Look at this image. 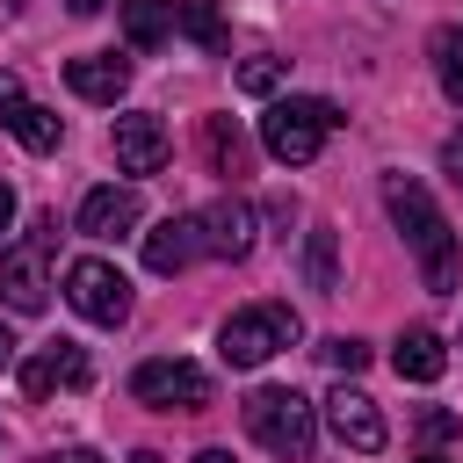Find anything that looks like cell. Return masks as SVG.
Returning a JSON list of instances; mask_svg holds the SVG:
<instances>
[{
    "label": "cell",
    "mask_w": 463,
    "mask_h": 463,
    "mask_svg": "<svg viewBox=\"0 0 463 463\" xmlns=\"http://www.w3.org/2000/svg\"><path fill=\"white\" fill-rule=\"evenodd\" d=\"M383 203H391V224L405 232V253L420 260V282H427L434 297H456L463 260H456V232H449L441 203H434L412 174H383Z\"/></svg>",
    "instance_id": "1"
},
{
    "label": "cell",
    "mask_w": 463,
    "mask_h": 463,
    "mask_svg": "<svg viewBox=\"0 0 463 463\" xmlns=\"http://www.w3.org/2000/svg\"><path fill=\"white\" fill-rule=\"evenodd\" d=\"M340 123H347V116H340L326 94H275L268 116H260V145H268V159L304 166V159H318V145H326Z\"/></svg>",
    "instance_id": "2"
},
{
    "label": "cell",
    "mask_w": 463,
    "mask_h": 463,
    "mask_svg": "<svg viewBox=\"0 0 463 463\" xmlns=\"http://www.w3.org/2000/svg\"><path fill=\"white\" fill-rule=\"evenodd\" d=\"M246 434H253L268 456H282V463H304V456H311V441H318V405H311L304 391L260 383V391L246 398Z\"/></svg>",
    "instance_id": "3"
},
{
    "label": "cell",
    "mask_w": 463,
    "mask_h": 463,
    "mask_svg": "<svg viewBox=\"0 0 463 463\" xmlns=\"http://www.w3.org/2000/svg\"><path fill=\"white\" fill-rule=\"evenodd\" d=\"M297 311L289 304H246V311H232L224 326H217V362L224 369H260L268 354H282V347H297Z\"/></svg>",
    "instance_id": "4"
},
{
    "label": "cell",
    "mask_w": 463,
    "mask_h": 463,
    "mask_svg": "<svg viewBox=\"0 0 463 463\" xmlns=\"http://www.w3.org/2000/svg\"><path fill=\"white\" fill-rule=\"evenodd\" d=\"M51 232H58V217H36L14 246H0V304L22 318L51 304Z\"/></svg>",
    "instance_id": "5"
},
{
    "label": "cell",
    "mask_w": 463,
    "mask_h": 463,
    "mask_svg": "<svg viewBox=\"0 0 463 463\" xmlns=\"http://www.w3.org/2000/svg\"><path fill=\"white\" fill-rule=\"evenodd\" d=\"M130 398L152 405V412H203L210 405V376L195 362H181V354H152V362L130 369Z\"/></svg>",
    "instance_id": "6"
},
{
    "label": "cell",
    "mask_w": 463,
    "mask_h": 463,
    "mask_svg": "<svg viewBox=\"0 0 463 463\" xmlns=\"http://www.w3.org/2000/svg\"><path fill=\"white\" fill-rule=\"evenodd\" d=\"M65 304L87 318V326H123L130 318V282H123V268H109V260H72L65 268Z\"/></svg>",
    "instance_id": "7"
},
{
    "label": "cell",
    "mask_w": 463,
    "mask_h": 463,
    "mask_svg": "<svg viewBox=\"0 0 463 463\" xmlns=\"http://www.w3.org/2000/svg\"><path fill=\"white\" fill-rule=\"evenodd\" d=\"M318 412H326L333 441H340V449H354V456H376V449L391 441V434H383V412H376V398H369V391H354L347 376L326 391V405H318Z\"/></svg>",
    "instance_id": "8"
},
{
    "label": "cell",
    "mask_w": 463,
    "mask_h": 463,
    "mask_svg": "<svg viewBox=\"0 0 463 463\" xmlns=\"http://www.w3.org/2000/svg\"><path fill=\"white\" fill-rule=\"evenodd\" d=\"M87 383H94V362H87V347H80V340H51V347H36V354L22 362V391H29V398L87 391Z\"/></svg>",
    "instance_id": "9"
},
{
    "label": "cell",
    "mask_w": 463,
    "mask_h": 463,
    "mask_svg": "<svg viewBox=\"0 0 463 463\" xmlns=\"http://www.w3.org/2000/svg\"><path fill=\"white\" fill-rule=\"evenodd\" d=\"M137 217H145V203H137L130 181H101V188H87V203H80V232H87V239H130Z\"/></svg>",
    "instance_id": "10"
},
{
    "label": "cell",
    "mask_w": 463,
    "mask_h": 463,
    "mask_svg": "<svg viewBox=\"0 0 463 463\" xmlns=\"http://www.w3.org/2000/svg\"><path fill=\"white\" fill-rule=\"evenodd\" d=\"M195 224H203V253H217V260L253 253V203L246 195H217L210 210H195Z\"/></svg>",
    "instance_id": "11"
},
{
    "label": "cell",
    "mask_w": 463,
    "mask_h": 463,
    "mask_svg": "<svg viewBox=\"0 0 463 463\" xmlns=\"http://www.w3.org/2000/svg\"><path fill=\"white\" fill-rule=\"evenodd\" d=\"M109 145H116V166H123V174H159L166 152H174L166 123L145 116V109H137V116H116V137H109Z\"/></svg>",
    "instance_id": "12"
},
{
    "label": "cell",
    "mask_w": 463,
    "mask_h": 463,
    "mask_svg": "<svg viewBox=\"0 0 463 463\" xmlns=\"http://www.w3.org/2000/svg\"><path fill=\"white\" fill-rule=\"evenodd\" d=\"M65 87H72L80 101H123V87H130V58H116V51L65 58Z\"/></svg>",
    "instance_id": "13"
},
{
    "label": "cell",
    "mask_w": 463,
    "mask_h": 463,
    "mask_svg": "<svg viewBox=\"0 0 463 463\" xmlns=\"http://www.w3.org/2000/svg\"><path fill=\"white\" fill-rule=\"evenodd\" d=\"M195 253H203V224H195V217H159V224L145 232V268H152V275H181Z\"/></svg>",
    "instance_id": "14"
},
{
    "label": "cell",
    "mask_w": 463,
    "mask_h": 463,
    "mask_svg": "<svg viewBox=\"0 0 463 463\" xmlns=\"http://www.w3.org/2000/svg\"><path fill=\"white\" fill-rule=\"evenodd\" d=\"M391 369H398L405 383H441V369H449L441 333H434V326H405V333H398V347H391Z\"/></svg>",
    "instance_id": "15"
},
{
    "label": "cell",
    "mask_w": 463,
    "mask_h": 463,
    "mask_svg": "<svg viewBox=\"0 0 463 463\" xmlns=\"http://www.w3.org/2000/svg\"><path fill=\"white\" fill-rule=\"evenodd\" d=\"M116 14H123L130 51H159L174 36V0H116Z\"/></svg>",
    "instance_id": "16"
},
{
    "label": "cell",
    "mask_w": 463,
    "mask_h": 463,
    "mask_svg": "<svg viewBox=\"0 0 463 463\" xmlns=\"http://www.w3.org/2000/svg\"><path fill=\"white\" fill-rule=\"evenodd\" d=\"M174 29H181L188 43H203V51H224V43H232V29H224L217 0H174Z\"/></svg>",
    "instance_id": "17"
},
{
    "label": "cell",
    "mask_w": 463,
    "mask_h": 463,
    "mask_svg": "<svg viewBox=\"0 0 463 463\" xmlns=\"http://www.w3.org/2000/svg\"><path fill=\"white\" fill-rule=\"evenodd\" d=\"M427 51H434V80H441V94L463 109V29H449V22H441V29L427 36Z\"/></svg>",
    "instance_id": "18"
},
{
    "label": "cell",
    "mask_w": 463,
    "mask_h": 463,
    "mask_svg": "<svg viewBox=\"0 0 463 463\" xmlns=\"http://www.w3.org/2000/svg\"><path fill=\"white\" fill-rule=\"evenodd\" d=\"M7 130H14V137H22L29 152H58V137H65V123H58V116L43 109V101H22V109L7 116Z\"/></svg>",
    "instance_id": "19"
},
{
    "label": "cell",
    "mask_w": 463,
    "mask_h": 463,
    "mask_svg": "<svg viewBox=\"0 0 463 463\" xmlns=\"http://www.w3.org/2000/svg\"><path fill=\"white\" fill-rule=\"evenodd\" d=\"M203 145H210V166L217 174H246V137L232 116H203Z\"/></svg>",
    "instance_id": "20"
},
{
    "label": "cell",
    "mask_w": 463,
    "mask_h": 463,
    "mask_svg": "<svg viewBox=\"0 0 463 463\" xmlns=\"http://www.w3.org/2000/svg\"><path fill=\"white\" fill-rule=\"evenodd\" d=\"M304 282H311L318 297H333V289H340V268H333V232H326V224H311V232H304Z\"/></svg>",
    "instance_id": "21"
},
{
    "label": "cell",
    "mask_w": 463,
    "mask_h": 463,
    "mask_svg": "<svg viewBox=\"0 0 463 463\" xmlns=\"http://www.w3.org/2000/svg\"><path fill=\"white\" fill-rule=\"evenodd\" d=\"M275 87H282V65H275V58H246V65H239V94L275 101Z\"/></svg>",
    "instance_id": "22"
},
{
    "label": "cell",
    "mask_w": 463,
    "mask_h": 463,
    "mask_svg": "<svg viewBox=\"0 0 463 463\" xmlns=\"http://www.w3.org/2000/svg\"><path fill=\"white\" fill-rule=\"evenodd\" d=\"M318 354H326V362H333L340 376H354V369L369 362V347H362V340H347V333H333V340H318Z\"/></svg>",
    "instance_id": "23"
},
{
    "label": "cell",
    "mask_w": 463,
    "mask_h": 463,
    "mask_svg": "<svg viewBox=\"0 0 463 463\" xmlns=\"http://www.w3.org/2000/svg\"><path fill=\"white\" fill-rule=\"evenodd\" d=\"M456 427H463V420H456V412H441V405H434V412H420V434H427V441H449Z\"/></svg>",
    "instance_id": "24"
},
{
    "label": "cell",
    "mask_w": 463,
    "mask_h": 463,
    "mask_svg": "<svg viewBox=\"0 0 463 463\" xmlns=\"http://www.w3.org/2000/svg\"><path fill=\"white\" fill-rule=\"evenodd\" d=\"M22 101H29V94H22V80H14V72H0V123H7Z\"/></svg>",
    "instance_id": "25"
},
{
    "label": "cell",
    "mask_w": 463,
    "mask_h": 463,
    "mask_svg": "<svg viewBox=\"0 0 463 463\" xmlns=\"http://www.w3.org/2000/svg\"><path fill=\"white\" fill-rule=\"evenodd\" d=\"M441 174H449V181H456V188H463V130H456V137H449V145H441Z\"/></svg>",
    "instance_id": "26"
},
{
    "label": "cell",
    "mask_w": 463,
    "mask_h": 463,
    "mask_svg": "<svg viewBox=\"0 0 463 463\" xmlns=\"http://www.w3.org/2000/svg\"><path fill=\"white\" fill-rule=\"evenodd\" d=\"M36 463H101L94 449H51V456H36Z\"/></svg>",
    "instance_id": "27"
},
{
    "label": "cell",
    "mask_w": 463,
    "mask_h": 463,
    "mask_svg": "<svg viewBox=\"0 0 463 463\" xmlns=\"http://www.w3.org/2000/svg\"><path fill=\"white\" fill-rule=\"evenodd\" d=\"M7 224H14V188L0 181V232H7Z\"/></svg>",
    "instance_id": "28"
},
{
    "label": "cell",
    "mask_w": 463,
    "mask_h": 463,
    "mask_svg": "<svg viewBox=\"0 0 463 463\" xmlns=\"http://www.w3.org/2000/svg\"><path fill=\"white\" fill-rule=\"evenodd\" d=\"M0 369H14V333L0 326Z\"/></svg>",
    "instance_id": "29"
},
{
    "label": "cell",
    "mask_w": 463,
    "mask_h": 463,
    "mask_svg": "<svg viewBox=\"0 0 463 463\" xmlns=\"http://www.w3.org/2000/svg\"><path fill=\"white\" fill-rule=\"evenodd\" d=\"M130 463H166V456H159V449H137V456H130Z\"/></svg>",
    "instance_id": "30"
},
{
    "label": "cell",
    "mask_w": 463,
    "mask_h": 463,
    "mask_svg": "<svg viewBox=\"0 0 463 463\" xmlns=\"http://www.w3.org/2000/svg\"><path fill=\"white\" fill-rule=\"evenodd\" d=\"M65 7H72V14H94V7H101V0H65Z\"/></svg>",
    "instance_id": "31"
},
{
    "label": "cell",
    "mask_w": 463,
    "mask_h": 463,
    "mask_svg": "<svg viewBox=\"0 0 463 463\" xmlns=\"http://www.w3.org/2000/svg\"><path fill=\"white\" fill-rule=\"evenodd\" d=\"M195 463H232V456H224V449H203V456H195Z\"/></svg>",
    "instance_id": "32"
},
{
    "label": "cell",
    "mask_w": 463,
    "mask_h": 463,
    "mask_svg": "<svg viewBox=\"0 0 463 463\" xmlns=\"http://www.w3.org/2000/svg\"><path fill=\"white\" fill-rule=\"evenodd\" d=\"M420 463H449V456H420Z\"/></svg>",
    "instance_id": "33"
}]
</instances>
